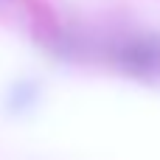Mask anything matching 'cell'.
I'll use <instances>...</instances> for the list:
<instances>
[{"label": "cell", "instance_id": "1", "mask_svg": "<svg viewBox=\"0 0 160 160\" xmlns=\"http://www.w3.org/2000/svg\"><path fill=\"white\" fill-rule=\"evenodd\" d=\"M118 65L132 73H155L160 68V45L155 39H129L118 51Z\"/></svg>", "mask_w": 160, "mask_h": 160}, {"label": "cell", "instance_id": "2", "mask_svg": "<svg viewBox=\"0 0 160 160\" xmlns=\"http://www.w3.org/2000/svg\"><path fill=\"white\" fill-rule=\"evenodd\" d=\"M37 84L34 82H17L11 90H8V101H6V110L11 112V115H20V112H25V110H31V104H34V98H37Z\"/></svg>", "mask_w": 160, "mask_h": 160}]
</instances>
